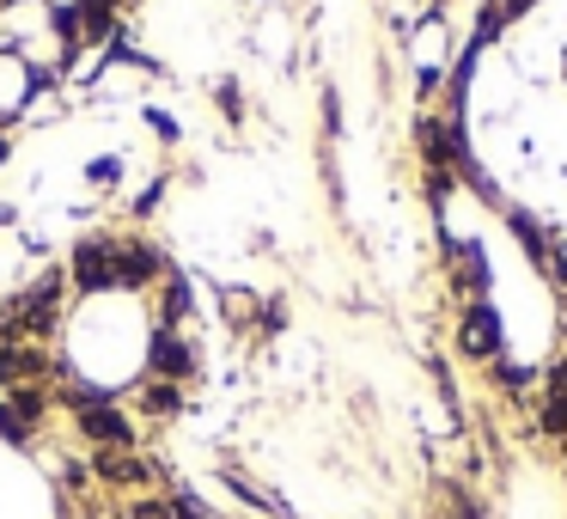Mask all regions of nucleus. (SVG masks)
I'll use <instances>...</instances> for the list:
<instances>
[{"label":"nucleus","mask_w":567,"mask_h":519,"mask_svg":"<svg viewBox=\"0 0 567 519\" xmlns=\"http://www.w3.org/2000/svg\"><path fill=\"white\" fill-rule=\"evenodd\" d=\"M116 257H123V238L86 233L74 245V263H68V287H80V294H111L116 287Z\"/></svg>","instance_id":"1"},{"label":"nucleus","mask_w":567,"mask_h":519,"mask_svg":"<svg viewBox=\"0 0 567 519\" xmlns=\"http://www.w3.org/2000/svg\"><path fill=\"white\" fill-rule=\"evenodd\" d=\"M74 416H80V434H86L99 452H135V421L116 404H86V409H74Z\"/></svg>","instance_id":"2"},{"label":"nucleus","mask_w":567,"mask_h":519,"mask_svg":"<svg viewBox=\"0 0 567 519\" xmlns=\"http://www.w3.org/2000/svg\"><path fill=\"white\" fill-rule=\"evenodd\" d=\"M189 373H196V355H189V343L172 330V324H159V330L147 336V379H172V385H184Z\"/></svg>","instance_id":"3"},{"label":"nucleus","mask_w":567,"mask_h":519,"mask_svg":"<svg viewBox=\"0 0 567 519\" xmlns=\"http://www.w3.org/2000/svg\"><path fill=\"white\" fill-rule=\"evenodd\" d=\"M50 348L38 343H0V391H13V385H43V373H50Z\"/></svg>","instance_id":"4"},{"label":"nucleus","mask_w":567,"mask_h":519,"mask_svg":"<svg viewBox=\"0 0 567 519\" xmlns=\"http://www.w3.org/2000/svg\"><path fill=\"white\" fill-rule=\"evenodd\" d=\"M457 348H464L470 360H494L501 355V318H494V306H470L464 324H457Z\"/></svg>","instance_id":"5"},{"label":"nucleus","mask_w":567,"mask_h":519,"mask_svg":"<svg viewBox=\"0 0 567 519\" xmlns=\"http://www.w3.org/2000/svg\"><path fill=\"white\" fill-rule=\"evenodd\" d=\"M92 477H99L104 489H141V482H153L159 470L135 452H92Z\"/></svg>","instance_id":"6"},{"label":"nucleus","mask_w":567,"mask_h":519,"mask_svg":"<svg viewBox=\"0 0 567 519\" xmlns=\"http://www.w3.org/2000/svg\"><path fill=\"white\" fill-rule=\"evenodd\" d=\"M153 275H165V257L147 238H123V257H116V287H153Z\"/></svg>","instance_id":"7"},{"label":"nucleus","mask_w":567,"mask_h":519,"mask_svg":"<svg viewBox=\"0 0 567 519\" xmlns=\"http://www.w3.org/2000/svg\"><path fill=\"white\" fill-rule=\"evenodd\" d=\"M116 7H123V0H80L74 13H80V31H86L92 43H104L116 31Z\"/></svg>","instance_id":"8"},{"label":"nucleus","mask_w":567,"mask_h":519,"mask_svg":"<svg viewBox=\"0 0 567 519\" xmlns=\"http://www.w3.org/2000/svg\"><path fill=\"white\" fill-rule=\"evenodd\" d=\"M7 409H13L19 421H31V428H38V421L50 416V391H43V385H13V391H7Z\"/></svg>","instance_id":"9"},{"label":"nucleus","mask_w":567,"mask_h":519,"mask_svg":"<svg viewBox=\"0 0 567 519\" xmlns=\"http://www.w3.org/2000/svg\"><path fill=\"white\" fill-rule=\"evenodd\" d=\"M141 409H147V416H177V409H184V391H177L172 379H147L141 385Z\"/></svg>","instance_id":"10"},{"label":"nucleus","mask_w":567,"mask_h":519,"mask_svg":"<svg viewBox=\"0 0 567 519\" xmlns=\"http://www.w3.org/2000/svg\"><path fill=\"white\" fill-rule=\"evenodd\" d=\"M50 26L62 31V62H74V55H80V38H86V31H80V13L68 7V0H50Z\"/></svg>","instance_id":"11"},{"label":"nucleus","mask_w":567,"mask_h":519,"mask_svg":"<svg viewBox=\"0 0 567 519\" xmlns=\"http://www.w3.org/2000/svg\"><path fill=\"white\" fill-rule=\"evenodd\" d=\"M189 306H196V299H189V282H184V275H172V282H165V299H159V324H177Z\"/></svg>","instance_id":"12"},{"label":"nucleus","mask_w":567,"mask_h":519,"mask_svg":"<svg viewBox=\"0 0 567 519\" xmlns=\"http://www.w3.org/2000/svg\"><path fill=\"white\" fill-rule=\"evenodd\" d=\"M0 440H7V446H31V440H38V428L19 421L13 409H7V397H0Z\"/></svg>","instance_id":"13"},{"label":"nucleus","mask_w":567,"mask_h":519,"mask_svg":"<svg viewBox=\"0 0 567 519\" xmlns=\"http://www.w3.org/2000/svg\"><path fill=\"white\" fill-rule=\"evenodd\" d=\"M494 379H501L506 391H525V385H530V367H513V360H494Z\"/></svg>","instance_id":"14"},{"label":"nucleus","mask_w":567,"mask_h":519,"mask_svg":"<svg viewBox=\"0 0 567 519\" xmlns=\"http://www.w3.org/2000/svg\"><path fill=\"white\" fill-rule=\"evenodd\" d=\"M172 519H208V507H202L189 489H177V495H172Z\"/></svg>","instance_id":"15"},{"label":"nucleus","mask_w":567,"mask_h":519,"mask_svg":"<svg viewBox=\"0 0 567 519\" xmlns=\"http://www.w3.org/2000/svg\"><path fill=\"white\" fill-rule=\"evenodd\" d=\"M86 177H92V184H104V190H111L116 177H123V160H92V165H86Z\"/></svg>","instance_id":"16"},{"label":"nucleus","mask_w":567,"mask_h":519,"mask_svg":"<svg viewBox=\"0 0 567 519\" xmlns=\"http://www.w3.org/2000/svg\"><path fill=\"white\" fill-rule=\"evenodd\" d=\"M147 129H153L159 141H177V135H184V129H177V116H165V111H147Z\"/></svg>","instance_id":"17"},{"label":"nucleus","mask_w":567,"mask_h":519,"mask_svg":"<svg viewBox=\"0 0 567 519\" xmlns=\"http://www.w3.org/2000/svg\"><path fill=\"white\" fill-rule=\"evenodd\" d=\"M159 196H165V177H153V184L135 196V214H153V208H159Z\"/></svg>","instance_id":"18"},{"label":"nucleus","mask_w":567,"mask_h":519,"mask_svg":"<svg viewBox=\"0 0 567 519\" xmlns=\"http://www.w3.org/2000/svg\"><path fill=\"white\" fill-rule=\"evenodd\" d=\"M220 111L233 116V123L245 116V99H238V86H233V80H220Z\"/></svg>","instance_id":"19"},{"label":"nucleus","mask_w":567,"mask_h":519,"mask_svg":"<svg viewBox=\"0 0 567 519\" xmlns=\"http://www.w3.org/2000/svg\"><path fill=\"white\" fill-rule=\"evenodd\" d=\"M494 13H501V19H518V13H530V0H494Z\"/></svg>","instance_id":"20"},{"label":"nucleus","mask_w":567,"mask_h":519,"mask_svg":"<svg viewBox=\"0 0 567 519\" xmlns=\"http://www.w3.org/2000/svg\"><path fill=\"white\" fill-rule=\"evenodd\" d=\"M7 153H13V147H7V135H0V165H7Z\"/></svg>","instance_id":"21"},{"label":"nucleus","mask_w":567,"mask_h":519,"mask_svg":"<svg viewBox=\"0 0 567 519\" xmlns=\"http://www.w3.org/2000/svg\"><path fill=\"white\" fill-rule=\"evenodd\" d=\"M0 226H13V208H0Z\"/></svg>","instance_id":"22"},{"label":"nucleus","mask_w":567,"mask_h":519,"mask_svg":"<svg viewBox=\"0 0 567 519\" xmlns=\"http://www.w3.org/2000/svg\"><path fill=\"white\" fill-rule=\"evenodd\" d=\"M0 7H25V0H0Z\"/></svg>","instance_id":"23"}]
</instances>
